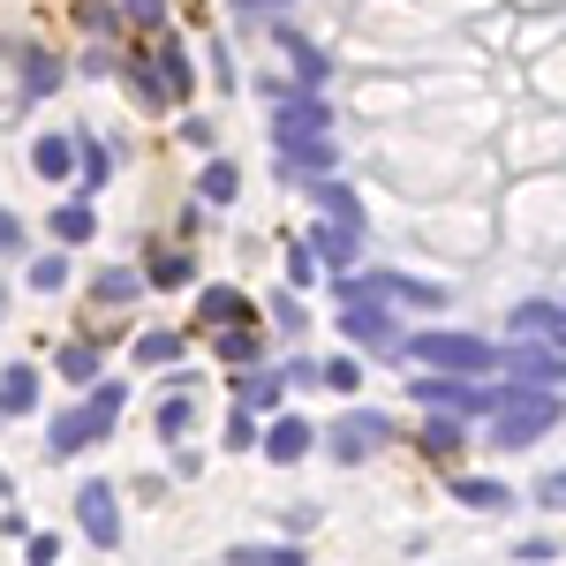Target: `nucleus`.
Returning a JSON list of instances; mask_svg holds the SVG:
<instances>
[{
    "instance_id": "29",
    "label": "nucleus",
    "mask_w": 566,
    "mask_h": 566,
    "mask_svg": "<svg viewBox=\"0 0 566 566\" xmlns=\"http://www.w3.org/2000/svg\"><path fill=\"white\" fill-rule=\"evenodd\" d=\"M159 287H189V258H159Z\"/></svg>"
},
{
    "instance_id": "15",
    "label": "nucleus",
    "mask_w": 566,
    "mask_h": 566,
    "mask_svg": "<svg viewBox=\"0 0 566 566\" xmlns=\"http://www.w3.org/2000/svg\"><path fill=\"white\" fill-rule=\"evenodd\" d=\"M136 287H144V280H136L129 264H106V272H98V303H129Z\"/></svg>"
},
{
    "instance_id": "23",
    "label": "nucleus",
    "mask_w": 566,
    "mask_h": 566,
    "mask_svg": "<svg viewBox=\"0 0 566 566\" xmlns=\"http://www.w3.org/2000/svg\"><path fill=\"white\" fill-rule=\"evenodd\" d=\"M423 453H461V423H423Z\"/></svg>"
},
{
    "instance_id": "17",
    "label": "nucleus",
    "mask_w": 566,
    "mask_h": 566,
    "mask_svg": "<svg viewBox=\"0 0 566 566\" xmlns=\"http://www.w3.org/2000/svg\"><path fill=\"white\" fill-rule=\"evenodd\" d=\"M91 227H98V219H91V205H61V212H53V234H61V242H84Z\"/></svg>"
},
{
    "instance_id": "26",
    "label": "nucleus",
    "mask_w": 566,
    "mask_h": 566,
    "mask_svg": "<svg viewBox=\"0 0 566 566\" xmlns=\"http://www.w3.org/2000/svg\"><path fill=\"white\" fill-rule=\"evenodd\" d=\"M317 378H325V386H333V392H355V378H363V370H355L348 355H340V363H325V370H317Z\"/></svg>"
},
{
    "instance_id": "22",
    "label": "nucleus",
    "mask_w": 566,
    "mask_h": 566,
    "mask_svg": "<svg viewBox=\"0 0 566 566\" xmlns=\"http://www.w3.org/2000/svg\"><path fill=\"white\" fill-rule=\"evenodd\" d=\"M317 250H325V258H333L340 272H348V264H355V234H340V227H325V234H317Z\"/></svg>"
},
{
    "instance_id": "7",
    "label": "nucleus",
    "mask_w": 566,
    "mask_h": 566,
    "mask_svg": "<svg viewBox=\"0 0 566 566\" xmlns=\"http://www.w3.org/2000/svg\"><path fill=\"white\" fill-rule=\"evenodd\" d=\"M39 400V370L31 363H15V370H0V416H23Z\"/></svg>"
},
{
    "instance_id": "12",
    "label": "nucleus",
    "mask_w": 566,
    "mask_h": 566,
    "mask_svg": "<svg viewBox=\"0 0 566 566\" xmlns=\"http://www.w3.org/2000/svg\"><path fill=\"white\" fill-rule=\"evenodd\" d=\"M325 129V106L317 98H295V106H280V136H317Z\"/></svg>"
},
{
    "instance_id": "11",
    "label": "nucleus",
    "mask_w": 566,
    "mask_h": 566,
    "mask_svg": "<svg viewBox=\"0 0 566 566\" xmlns=\"http://www.w3.org/2000/svg\"><path fill=\"white\" fill-rule=\"evenodd\" d=\"M506 363H514V370H522L528 386L559 392V355H552V348H544V355H536V348H522V355H506Z\"/></svg>"
},
{
    "instance_id": "20",
    "label": "nucleus",
    "mask_w": 566,
    "mask_h": 566,
    "mask_svg": "<svg viewBox=\"0 0 566 566\" xmlns=\"http://www.w3.org/2000/svg\"><path fill=\"white\" fill-rule=\"evenodd\" d=\"M287 144H295V136H287ZM295 167H310V175H325V167H333V144H325V136H310V144H295Z\"/></svg>"
},
{
    "instance_id": "25",
    "label": "nucleus",
    "mask_w": 566,
    "mask_h": 566,
    "mask_svg": "<svg viewBox=\"0 0 566 566\" xmlns=\"http://www.w3.org/2000/svg\"><path fill=\"white\" fill-rule=\"evenodd\" d=\"M136 355H144V363H167V355H181V340H175V333H144Z\"/></svg>"
},
{
    "instance_id": "2",
    "label": "nucleus",
    "mask_w": 566,
    "mask_h": 566,
    "mask_svg": "<svg viewBox=\"0 0 566 566\" xmlns=\"http://www.w3.org/2000/svg\"><path fill=\"white\" fill-rule=\"evenodd\" d=\"M416 355H423V363H438V370H453V378H476V370H491V363H499V348H483V340H469V333H423V340H416Z\"/></svg>"
},
{
    "instance_id": "21",
    "label": "nucleus",
    "mask_w": 566,
    "mask_h": 566,
    "mask_svg": "<svg viewBox=\"0 0 566 566\" xmlns=\"http://www.w3.org/2000/svg\"><path fill=\"white\" fill-rule=\"evenodd\" d=\"M159 61H167V91H175V98H189V61H181V45H175V39L159 45Z\"/></svg>"
},
{
    "instance_id": "9",
    "label": "nucleus",
    "mask_w": 566,
    "mask_h": 566,
    "mask_svg": "<svg viewBox=\"0 0 566 566\" xmlns=\"http://www.w3.org/2000/svg\"><path fill=\"white\" fill-rule=\"evenodd\" d=\"M31 167H39L45 181H61L69 167H76V144H69V136H39V151H31Z\"/></svg>"
},
{
    "instance_id": "13",
    "label": "nucleus",
    "mask_w": 566,
    "mask_h": 566,
    "mask_svg": "<svg viewBox=\"0 0 566 566\" xmlns=\"http://www.w3.org/2000/svg\"><path fill=\"white\" fill-rule=\"evenodd\" d=\"M453 499H461V506H483V514H499V506H506V483H483V476H461V483H453Z\"/></svg>"
},
{
    "instance_id": "27",
    "label": "nucleus",
    "mask_w": 566,
    "mask_h": 566,
    "mask_svg": "<svg viewBox=\"0 0 566 566\" xmlns=\"http://www.w3.org/2000/svg\"><path fill=\"white\" fill-rule=\"evenodd\" d=\"M159 431H167V438L189 431V400H167V408H159Z\"/></svg>"
},
{
    "instance_id": "28",
    "label": "nucleus",
    "mask_w": 566,
    "mask_h": 566,
    "mask_svg": "<svg viewBox=\"0 0 566 566\" xmlns=\"http://www.w3.org/2000/svg\"><path fill=\"white\" fill-rule=\"evenodd\" d=\"M205 197H234V167H205Z\"/></svg>"
},
{
    "instance_id": "6",
    "label": "nucleus",
    "mask_w": 566,
    "mask_h": 566,
    "mask_svg": "<svg viewBox=\"0 0 566 566\" xmlns=\"http://www.w3.org/2000/svg\"><path fill=\"white\" fill-rule=\"evenodd\" d=\"M212 348H219V363H227V370H250V363H264V340L242 325V317H227V333H219Z\"/></svg>"
},
{
    "instance_id": "19",
    "label": "nucleus",
    "mask_w": 566,
    "mask_h": 566,
    "mask_svg": "<svg viewBox=\"0 0 566 566\" xmlns=\"http://www.w3.org/2000/svg\"><path fill=\"white\" fill-rule=\"evenodd\" d=\"M61 378H98V348H91V340L61 348Z\"/></svg>"
},
{
    "instance_id": "16",
    "label": "nucleus",
    "mask_w": 566,
    "mask_h": 566,
    "mask_svg": "<svg viewBox=\"0 0 566 566\" xmlns=\"http://www.w3.org/2000/svg\"><path fill=\"white\" fill-rule=\"evenodd\" d=\"M234 566H303V552H272V544H234Z\"/></svg>"
},
{
    "instance_id": "18",
    "label": "nucleus",
    "mask_w": 566,
    "mask_h": 566,
    "mask_svg": "<svg viewBox=\"0 0 566 566\" xmlns=\"http://www.w3.org/2000/svg\"><path fill=\"white\" fill-rule=\"evenodd\" d=\"M31 287H39V295L69 287V258H61V250H53V258H39V264H31Z\"/></svg>"
},
{
    "instance_id": "10",
    "label": "nucleus",
    "mask_w": 566,
    "mask_h": 566,
    "mask_svg": "<svg viewBox=\"0 0 566 566\" xmlns=\"http://www.w3.org/2000/svg\"><path fill=\"white\" fill-rule=\"evenodd\" d=\"M514 333H536V340L552 348V340H559V303H522L514 310Z\"/></svg>"
},
{
    "instance_id": "3",
    "label": "nucleus",
    "mask_w": 566,
    "mask_h": 566,
    "mask_svg": "<svg viewBox=\"0 0 566 566\" xmlns=\"http://www.w3.org/2000/svg\"><path fill=\"white\" fill-rule=\"evenodd\" d=\"M76 522H84L91 544H114V536H122V499H114V483H84V491H76Z\"/></svg>"
},
{
    "instance_id": "30",
    "label": "nucleus",
    "mask_w": 566,
    "mask_h": 566,
    "mask_svg": "<svg viewBox=\"0 0 566 566\" xmlns=\"http://www.w3.org/2000/svg\"><path fill=\"white\" fill-rule=\"evenodd\" d=\"M129 15L136 23H159V0H129Z\"/></svg>"
},
{
    "instance_id": "8",
    "label": "nucleus",
    "mask_w": 566,
    "mask_h": 566,
    "mask_svg": "<svg viewBox=\"0 0 566 566\" xmlns=\"http://www.w3.org/2000/svg\"><path fill=\"white\" fill-rule=\"evenodd\" d=\"M258 446L272 453V461H303L310 453V423L295 416V423H272V431H258Z\"/></svg>"
},
{
    "instance_id": "24",
    "label": "nucleus",
    "mask_w": 566,
    "mask_h": 566,
    "mask_svg": "<svg viewBox=\"0 0 566 566\" xmlns=\"http://www.w3.org/2000/svg\"><path fill=\"white\" fill-rule=\"evenodd\" d=\"M227 446H234V453H242V446H258V416H250V408H234V416H227Z\"/></svg>"
},
{
    "instance_id": "4",
    "label": "nucleus",
    "mask_w": 566,
    "mask_h": 566,
    "mask_svg": "<svg viewBox=\"0 0 566 566\" xmlns=\"http://www.w3.org/2000/svg\"><path fill=\"white\" fill-rule=\"evenodd\" d=\"M386 438H392V423L363 408V416H340V423H333V453H340V461H370Z\"/></svg>"
},
{
    "instance_id": "1",
    "label": "nucleus",
    "mask_w": 566,
    "mask_h": 566,
    "mask_svg": "<svg viewBox=\"0 0 566 566\" xmlns=\"http://www.w3.org/2000/svg\"><path fill=\"white\" fill-rule=\"evenodd\" d=\"M122 400H129V392H122V378H114V386H91V400H76L69 416H53L45 453H53V461H61V453H84L91 438H106L114 423H122Z\"/></svg>"
},
{
    "instance_id": "5",
    "label": "nucleus",
    "mask_w": 566,
    "mask_h": 566,
    "mask_svg": "<svg viewBox=\"0 0 566 566\" xmlns=\"http://www.w3.org/2000/svg\"><path fill=\"white\" fill-rule=\"evenodd\" d=\"M340 325H348V340H370V348H400V333H392V317L378 303H348V317H340Z\"/></svg>"
},
{
    "instance_id": "14",
    "label": "nucleus",
    "mask_w": 566,
    "mask_h": 566,
    "mask_svg": "<svg viewBox=\"0 0 566 566\" xmlns=\"http://www.w3.org/2000/svg\"><path fill=\"white\" fill-rule=\"evenodd\" d=\"M197 317H205V325H227V317H250V303H242L234 287H212V295L197 303Z\"/></svg>"
}]
</instances>
